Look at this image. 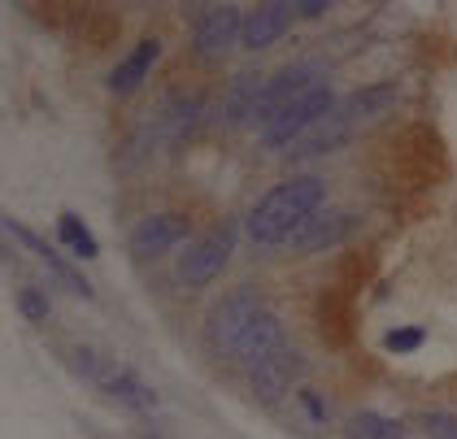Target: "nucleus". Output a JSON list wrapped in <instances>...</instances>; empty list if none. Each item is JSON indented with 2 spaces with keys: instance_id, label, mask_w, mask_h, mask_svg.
I'll return each mask as SVG.
<instances>
[{
  "instance_id": "f257e3e1",
  "label": "nucleus",
  "mask_w": 457,
  "mask_h": 439,
  "mask_svg": "<svg viewBox=\"0 0 457 439\" xmlns=\"http://www.w3.org/2000/svg\"><path fill=\"white\" fill-rule=\"evenodd\" d=\"M205 344L222 361L253 370L257 361H266L270 352H279L287 344V331H283L279 313L253 287H236L213 304V313L205 318Z\"/></svg>"
},
{
  "instance_id": "f03ea898",
  "label": "nucleus",
  "mask_w": 457,
  "mask_h": 439,
  "mask_svg": "<svg viewBox=\"0 0 457 439\" xmlns=\"http://www.w3.org/2000/svg\"><path fill=\"white\" fill-rule=\"evenodd\" d=\"M318 213H322V178L301 174V178H287L279 187H270L253 204V213L245 218V231L257 244H292Z\"/></svg>"
},
{
  "instance_id": "7ed1b4c3",
  "label": "nucleus",
  "mask_w": 457,
  "mask_h": 439,
  "mask_svg": "<svg viewBox=\"0 0 457 439\" xmlns=\"http://www.w3.org/2000/svg\"><path fill=\"white\" fill-rule=\"evenodd\" d=\"M387 166H392V174H396V183H401V187L422 192V187L440 183V178H445V170H449L445 139L436 136L427 122H414V127L396 131V139L387 144Z\"/></svg>"
},
{
  "instance_id": "20e7f679",
  "label": "nucleus",
  "mask_w": 457,
  "mask_h": 439,
  "mask_svg": "<svg viewBox=\"0 0 457 439\" xmlns=\"http://www.w3.org/2000/svg\"><path fill=\"white\" fill-rule=\"evenodd\" d=\"M196 122H201V96H170L157 113H148V122H144V127H136L131 144L122 148V153H127V157H122V166L144 162V157H148V153H157V148L183 144V139L192 136V127H196Z\"/></svg>"
},
{
  "instance_id": "39448f33",
  "label": "nucleus",
  "mask_w": 457,
  "mask_h": 439,
  "mask_svg": "<svg viewBox=\"0 0 457 439\" xmlns=\"http://www.w3.org/2000/svg\"><path fill=\"white\" fill-rule=\"evenodd\" d=\"M236 244H240V222H236V218L218 222L210 236H201L179 257V283H183V287H210L213 278L227 270Z\"/></svg>"
},
{
  "instance_id": "423d86ee",
  "label": "nucleus",
  "mask_w": 457,
  "mask_h": 439,
  "mask_svg": "<svg viewBox=\"0 0 457 439\" xmlns=\"http://www.w3.org/2000/svg\"><path fill=\"white\" fill-rule=\"evenodd\" d=\"M331 109H336V104H331V87H327V83H314L305 96H296L283 113H275V118L262 127V144H266V148H283V144L301 139L305 131H314Z\"/></svg>"
},
{
  "instance_id": "0eeeda50",
  "label": "nucleus",
  "mask_w": 457,
  "mask_h": 439,
  "mask_svg": "<svg viewBox=\"0 0 457 439\" xmlns=\"http://www.w3.org/2000/svg\"><path fill=\"white\" fill-rule=\"evenodd\" d=\"M305 374V357H301V348H292V344H283L279 352H270L266 361H257L253 370H248V383H253V392L262 396V401H283L287 392H292V383Z\"/></svg>"
},
{
  "instance_id": "6e6552de",
  "label": "nucleus",
  "mask_w": 457,
  "mask_h": 439,
  "mask_svg": "<svg viewBox=\"0 0 457 439\" xmlns=\"http://www.w3.org/2000/svg\"><path fill=\"white\" fill-rule=\"evenodd\" d=\"M245 31V18H240V9L236 4H213L201 13V22H196V35H192V48H196V57L201 62H218L236 39Z\"/></svg>"
},
{
  "instance_id": "1a4fd4ad",
  "label": "nucleus",
  "mask_w": 457,
  "mask_h": 439,
  "mask_svg": "<svg viewBox=\"0 0 457 439\" xmlns=\"http://www.w3.org/2000/svg\"><path fill=\"white\" fill-rule=\"evenodd\" d=\"M0 231H9V236H13L18 244H22V248H27V253H36V261H39V266H44L48 274H53L57 283H66V287H71L74 296H83V301L92 296V283H87L83 274L74 270L71 261H66V257H62V253H57V248H53L48 239H39L36 231H27V227H22V222H13V218H0Z\"/></svg>"
},
{
  "instance_id": "9d476101",
  "label": "nucleus",
  "mask_w": 457,
  "mask_h": 439,
  "mask_svg": "<svg viewBox=\"0 0 457 439\" xmlns=\"http://www.w3.org/2000/svg\"><path fill=\"white\" fill-rule=\"evenodd\" d=\"M314 83H322V70L318 66H310V62H301V66H287V70H279V74H270L266 79V101H262V127L275 118V113H283L287 104L296 101V96H305Z\"/></svg>"
},
{
  "instance_id": "9b49d317",
  "label": "nucleus",
  "mask_w": 457,
  "mask_h": 439,
  "mask_svg": "<svg viewBox=\"0 0 457 439\" xmlns=\"http://www.w3.org/2000/svg\"><path fill=\"white\" fill-rule=\"evenodd\" d=\"M183 236H187V218L183 213H153V218H144L140 227L131 231V257L153 261V257L170 253Z\"/></svg>"
},
{
  "instance_id": "f8f14e48",
  "label": "nucleus",
  "mask_w": 457,
  "mask_h": 439,
  "mask_svg": "<svg viewBox=\"0 0 457 439\" xmlns=\"http://www.w3.org/2000/svg\"><path fill=\"white\" fill-rule=\"evenodd\" d=\"M96 387L105 392L109 401H118L122 409H136V413H153V409L162 405L157 392L144 383L140 374L131 370V366H118V361H109V370L96 378Z\"/></svg>"
},
{
  "instance_id": "ddd939ff",
  "label": "nucleus",
  "mask_w": 457,
  "mask_h": 439,
  "mask_svg": "<svg viewBox=\"0 0 457 439\" xmlns=\"http://www.w3.org/2000/svg\"><path fill=\"white\" fill-rule=\"evenodd\" d=\"M292 13H296V4H287V0H270V4H257L253 13L245 18V48H270L283 31H287V22H292Z\"/></svg>"
},
{
  "instance_id": "4468645a",
  "label": "nucleus",
  "mask_w": 457,
  "mask_h": 439,
  "mask_svg": "<svg viewBox=\"0 0 457 439\" xmlns=\"http://www.w3.org/2000/svg\"><path fill=\"white\" fill-rule=\"evenodd\" d=\"M318 327H322V339L336 344V348L353 344V335H357V327H353V292H340V287L322 292V301H318Z\"/></svg>"
},
{
  "instance_id": "2eb2a0df",
  "label": "nucleus",
  "mask_w": 457,
  "mask_h": 439,
  "mask_svg": "<svg viewBox=\"0 0 457 439\" xmlns=\"http://www.w3.org/2000/svg\"><path fill=\"white\" fill-rule=\"evenodd\" d=\"M157 57H162V44H157V39H144L140 48H131V53L113 66V74H109V92H113V96L140 92V83L148 79V70L157 66Z\"/></svg>"
},
{
  "instance_id": "dca6fc26",
  "label": "nucleus",
  "mask_w": 457,
  "mask_h": 439,
  "mask_svg": "<svg viewBox=\"0 0 457 439\" xmlns=\"http://www.w3.org/2000/svg\"><path fill=\"white\" fill-rule=\"evenodd\" d=\"M262 101H266V79L262 74H240L231 87H227V101H222V113L231 127L240 122H257L262 118Z\"/></svg>"
},
{
  "instance_id": "f3484780",
  "label": "nucleus",
  "mask_w": 457,
  "mask_h": 439,
  "mask_svg": "<svg viewBox=\"0 0 457 439\" xmlns=\"http://www.w3.org/2000/svg\"><path fill=\"white\" fill-rule=\"evenodd\" d=\"M353 227H357V218H353V213H318L314 222H310L301 236L292 239V248H301V253H322V248H336L340 239L353 236Z\"/></svg>"
},
{
  "instance_id": "a211bd4d",
  "label": "nucleus",
  "mask_w": 457,
  "mask_h": 439,
  "mask_svg": "<svg viewBox=\"0 0 457 439\" xmlns=\"http://www.w3.org/2000/svg\"><path fill=\"white\" fill-rule=\"evenodd\" d=\"M57 239H62V248L71 253V257H79V261H92L96 257V236L87 231V222L79 218V213H62L57 218Z\"/></svg>"
},
{
  "instance_id": "6ab92c4d",
  "label": "nucleus",
  "mask_w": 457,
  "mask_h": 439,
  "mask_svg": "<svg viewBox=\"0 0 457 439\" xmlns=\"http://www.w3.org/2000/svg\"><path fill=\"white\" fill-rule=\"evenodd\" d=\"M349 439H405V427L396 418H384V413H353L349 422Z\"/></svg>"
},
{
  "instance_id": "aec40b11",
  "label": "nucleus",
  "mask_w": 457,
  "mask_h": 439,
  "mask_svg": "<svg viewBox=\"0 0 457 439\" xmlns=\"http://www.w3.org/2000/svg\"><path fill=\"white\" fill-rule=\"evenodd\" d=\"M83 31H79V39L83 44H92V48H105L109 39L118 35V18H113V9H83Z\"/></svg>"
},
{
  "instance_id": "412c9836",
  "label": "nucleus",
  "mask_w": 457,
  "mask_h": 439,
  "mask_svg": "<svg viewBox=\"0 0 457 439\" xmlns=\"http://www.w3.org/2000/svg\"><path fill=\"white\" fill-rule=\"evenodd\" d=\"M18 309L27 322H44L48 318V296L39 287H18Z\"/></svg>"
},
{
  "instance_id": "4be33fe9",
  "label": "nucleus",
  "mask_w": 457,
  "mask_h": 439,
  "mask_svg": "<svg viewBox=\"0 0 457 439\" xmlns=\"http://www.w3.org/2000/svg\"><path fill=\"white\" fill-rule=\"evenodd\" d=\"M422 339H427L422 327H401V331H387L384 348L387 352H414V348H422Z\"/></svg>"
},
{
  "instance_id": "5701e85b",
  "label": "nucleus",
  "mask_w": 457,
  "mask_h": 439,
  "mask_svg": "<svg viewBox=\"0 0 457 439\" xmlns=\"http://www.w3.org/2000/svg\"><path fill=\"white\" fill-rule=\"evenodd\" d=\"M422 431L431 439H457V422L449 413H422Z\"/></svg>"
},
{
  "instance_id": "b1692460",
  "label": "nucleus",
  "mask_w": 457,
  "mask_h": 439,
  "mask_svg": "<svg viewBox=\"0 0 457 439\" xmlns=\"http://www.w3.org/2000/svg\"><path fill=\"white\" fill-rule=\"evenodd\" d=\"M301 405H305V413H310V418H327V405L318 401V392H301Z\"/></svg>"
},
{
  "instance_id": "393cba45",
  "label": "nucleus",
  "mask_w": 457,
  "mask_h": 439,
  "mask_svg": "<svg viewBox=\"0 0 457 439\" xmlns=\"http://www.w3.org/2000/svg\"><path fill=\"white\" fill-rule=\"evenodd\" d=\"M327 9H331L327 0H305V4H296V13H301V18H318V13H327Z\"/></svg>"
}]
</instances>
